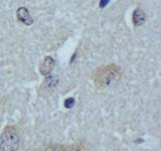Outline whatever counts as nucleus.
I'll return each mask as SVG.
<instances>
[{
	"label": "nucleus",
	"mask_w": 161,
	"mask_h": 151,
	"mask_svg": "<svg viewBox=\"0 0 161 151\" xmlns=\"http://www.w3.org/2000/svg\"><path fill=\"white\" fill-rule=\"evenodd\" d=\"M121 78L122 73L119 67L116 64H108L97 69L94 72L93 80L96 87L101 89L111 88L117 85Z\"/></svg>",
	"instance_id": "nucleus-1"
},
{
	"label": "nucleus",
	"mask_w": 161,
	"mask_h": 151,
	"mask_svg": "<svg viewBox=\"0 0 161 151\" xmlns=\"http://www.w3.org/2000/svg\"><path fill=\"white\" fill-rule=\"evenodd\" d=\"M20 134L15 126H8L0 133V151H18Z\"/></svg>",
	"instance_id": "nucleus-2"
},
{
	"label": "nucleus",
	"mask_w": 161,
	"mask_h": 151,
	"mask_svg": "<svg viewBox=\"0 0 161 151\" xmlns=\"http://www.w3.org/2000/svg\"><path fill=\"white\" fill-rule=\"evenodd\" d=\"M55 62L53 57H45L43 59V60L40 64L39 67V72L42 76H47L52 73V70L54 68Z\"/></svg>",
	"instance_id": "nucleus-3"
},
{
	"label": "nucleus",
	"mask_w": 161,
	"mask_h": 151,
	"mask_svg": "<svg viewBox=\"0 0 161 151\" xmlns=\"http://www.w3.org/2000/svg\"><path fill=\"white\" fill-rule=\"evenodd\" d=\"M16 16H17L19 21L22 22L25 25H31L32 22H33L32 18L30 17V14L28 12V10L25 7H19L17 9Z\"/></svg>",
	"instance_id": "nucleus-4"
},
{
	"label": "nucleus",
	"mask_w": 161,
	"mask_h": 151,
	"mask_svg": "<svg viewBox=\"0 0 161 151\" xmlns=\"http://www.w3.org/2000/svg\"><path fill=\"white\" fill-rule=\"evenodd\" d=\"M133 23L135 26H141L142 24H144L145 20H146V15L142 9L137 8L134 10L133 12Z\"/></svg>",
	"instance_id": "nucleus-5"
},
{
	"label": "nucleus",
	"mask_w": 161,
	"mask_h": 151,
	"mask_svg": "<svg viewBox=\"0 0 161 151\" xmlns=\"http://www.w3.org/2000/svg\"><path fill=\"white\" fill-rule=\"evenodd\" d=\"M43 151H64V147L59 145H49L45 147Z\"/></svg>",
	"instance_id": "nucleus-6"
},
{
	"label": "nucleus",
	"mask_w": 161,
	"mask_h": 151,
	"mask_svg": "<svg viewBox=\"0 0 161 151\" xmlns=\"http://www.w3.org/2000/svg\"><path fill=\"white\" fill-rule=\"evenodd\" d=\"M74 105H75V100L73 98H69L64 101V107L65 108L70 109V108L74 107Z\"/></svg>",
	"instance_id": "nucleus-7"
},
{
	"label": "nucleus",
	"mask_w": 161,
	"mask_h": 151,
	"mask_svg": "<svg viewBox=\"0 0 161 151\" xmlns=\"http://www.w3.org/2000/svg\"><path fill=\"white\" fill-rule=\"evenodd\" d=\"M64 151H82V148H80L79 145L74 144V145L69 146L67 148H64Z\"/></svg>",
	"instance_id": "nucleus-8"
}]
</instances>
